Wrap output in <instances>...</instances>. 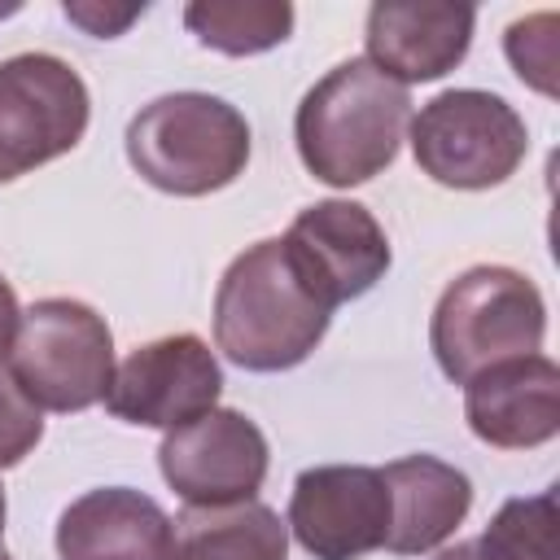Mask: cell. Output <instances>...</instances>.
<instances>
[{"mask_svg":"<svg viewBox=\"0 0 560 560\" xmlns=\"http://www.w3.org/2000/svg\"><path fill=\"white\" fill-rule=\"evenodd\" d=\"M171 516L131 486L79 494L57 516L61 560H166Z\"/></svg>","mask_w":560,"mask_h":560,"instance_id":"obj_14","label":"cell"},{"mask_svg":"<svg viewBox=\"0 0 560 560\" xmlns=\"http://www.w3.org/2000/svg\"><path fill=\"white\" fill-rule=\"evenodd\" d=\"M92 118L79 70L52 52H18L0 61V184L70 153Z\"/></svg>","mask_w":560,"mask_h":560,"instance_id":"obj_7","label":"cell"},{"mask_svg":"<svg viewBox=\"0 0 560 560\" xmlns=\"http://www.w3.org/2000/svg\"><path fill=\"white\" fill-rule=\"evenodd\" d=\"M223 394V368L197 332H171L136 346L105 389L114 420L144 429H179L206 416Z\"/></svg>","mask_w":560,"mask_h":560,"instance_id":"obj_8","label":"cell"},{"mask_svg":"<svg viewBox=\"0 0 560 560\" xmlns=\"http://www.w3.org/2000/svg\"><path fill=\"white\" fill-rule=\"evenodd\" d=\"M332 311L298 276L280 236L236 254L214 289V346L245 372H289L324 341Z\"/></svg>","mask_w":560,"mask_h":560,"instance_id":"obj_2","label":"cell"},{"mask_svg":"<svg viewBox=\"0 0 560 560\" xmlns=\"http://www.w3.org/2000/svg\"><path fill=\"white\" fill-rule=\"evenodd\" d=\"M477 9L442 0H381L368 9V61L394 83H433L451 74L472 44Z\"/></svg>","mask_w":560,"mask_h":560,"instance_id":"obj_12","label":"cell"},{"mask_svg":"<svg viewBox=\"0 0 560 560\" xmlns=\"http://www.w3.org/2000/svg\"><path fill=\"white\" fill-rule=\"evenodd\" d=\"M280 241H284L298 276L311 284V293L328 311L376 289V280H385V271L394 262L389 236L376 223V214L368 206L341 201V197L306 206Z\"/></svg>","mask_w":560,"mask_h":560,"instance_id":"obj_11","label":"cell"},{"mask_svg":"<svg viewBox=\"0 0 560 560\" xmlns=\"http://www.w3.org/2000/svg\"><path fill=\"white\" fill-rule=\"evenodd\" d=\"M4 13H18V4H0V18H4Z\"/></svg>","mask_w":560,"mask_h":560,"instance_id":"obj_24","label":"cell"},{"mask_svg":"<svg viewBox=\"0 0 560 560\" xmlns=\"http://www.w3.org/2000/svg\"><path fill=\"white\" fill-rule=\"evenodd\" d=\"M433 560H560L556 490L508 499L477 538L442 547Z\"/></svg>","mask_w":560,"mask_h":560,"instance_id":"obj_17","label":"cell"},{"mask_svg":"<svg viewBox=\"0 0 560 560\" xmlns=\"http://www.w3.org/2000/svg\"><path fill=\"white\" fill-rule=\"evenodd\" d=\"M289 525L276 508L249 499L228 508H188L171 521L166 560H284Z\"/></svg>","mask_w":560,"mask_h":560,"instance_id":"obj_16","label":"cell"},{"mask_svg":"<svg viewBox=\"0 0 560 560\" xmlns=\"http://www.w3.org/2000/svg\"><path fill=\"white\" fill-rule=\"evenodd\" d=\"M127 162L171 197L228 188L249 162V122L210 92H166L127 122Z\"/></svg>","mask_w":560,"mask_h":560,"instance_id":"obj_3","label":"cell"},{"mask_svg":"<svg viewBox=\"0 0 560 560\" xmlns=\"http://www.w3.org/2000/svg\"><path fill=\"white\" fill-rule=\"evenodd\" d=\"M411 122V92L381 74L368 57L332 66L298 105L293 140L302 166L328 188L376 179L402 144Z\"/></svg>","mask_w":560,"mask_h":560,"instance_id":"obj_1","label":"cell"},{"mask_svg":"<svg viewBox=\"0 0 560 560\" xmlns=\"http://www.w3.org/2000/svg\"><path fill=\"white\" fill-rule=\"evenodd\" d=\"M61 13L74 22V26H83L88 35H96V39H114V35H122L140 13H144V4H101V0H66L61 4Z\"/></svg>","mask_w":560,"mask_h":560,"instance_id":"obj_21","label":"cell"},{"mask_svg":"<svg viewBox=\"0 0 560 560\" xmlns=\"http://www.w3.org/2000/svg\"><path fill=\"white\" fill-rule=\"evenodd\" d=\"M184 26L201 48L223 57H254L293 35V4L284 0H192Z\"/></svg>","mask_w":560,"mask_h":560,"instance_id":"obj_18","label":"cell"},{"mask_svg":"<svg viewBox=\"0 0 560 560\" xmlns=\"http://www.w3.org/2000/svg\"><path fill=\"white\" fill-rule=\"evenodd\" d=\"M44 438V416L39 407L22 394L9 368H0V468L22 464Z\"/></svg>","mask_w":560,"mask_h":560,"instance_id":"obj_20","label":"cell"},{"mask_svg":"<svg viewBox=\"0 0 560 560\" xmlns=\"http://www.w3.org/2000/svg\"><path fill=\"white\" fill-rule=\"evenodd\" d=\"M158 468L188 508L249 503L267 477V438L245 411L210 407L162 438Z\"/></svg>","mask_w":560,"mask_h":560,"instance_id":"obj_9","label":"cell"},{"mask_svg":"<svg viewBox=\"0 0 560 560\" xmlns=\"http://www.w3.org/2000/svg\"><path fill=\"white\" fill-rule=\"evenodd\" d=\"M18 324H22V311H18V293H13V284L0 276V363H4V359H9V350H13Z\"/></svg>","mask_w":560,"mask_h":560,"instance_id":"obj_22","label":"cell"},{"mask_svg":"<svg viewBox=\"0 0 560 560\" xmlns=\"http://www.w3.org/2000/svg\"><path fill=\"white\" fill-rule=\"evenodd\" d=\"M284 525L315 560H363L385 547L389 534V490L381 468L319 464L298 472Z\"/></svg>","mask_w":560,"mask_h":560,"instance_id":"obj_10","label":"cell"},{"mask_svg":"<svg viewBox=\"0 0 560 560\" xmlns=\"http://www.w3.org/2000/svg\"><path fill=\"white\" fill-rule=\"evenodd\" d=\"M503 52L521 83H529L542 96H556V13H534L508 26Z\"/></svg>","mask_w":560,"mask_h":560,"instance_id":"obj_19","label":"cell"},{"mask_svg":"<svg viewBox=\"0 0 560 560\" xmlns=\"http://www.w3.org/2000/svg\"><path fill=\"white\" fill-rule=\"evenodd\" d=\"M0 538H4V490H0Z\"/></svg>","mask_w":560,"mask_h":560,"instance_id":"obj_23","label":"cell"},{"mask_svg":"<svg viewBox=\"0 0 560 560\" xmlns=\"http://www.w3.org/2000/svg\"><path fill=\"white\" fill-rule=\"evenodd\" d=\"M0 560H9V556H4V551H0Z\"/></svg>","mask_w":560,"mask_h":560,"instance_id":"obj_25","label":"cell"},{"mask_svg":"<svg viewBox=\"0 0 560 560\" xmlns=\"http://www.w3.org/2000/svg\"><path fill=\"white\" fill-rule=\"evenodd\" d=\"M464 420L494 451H534L560 433V368L547 354L508 359L464 385Z\"/></svg>","mask_w":560,"mask_h":560,"instance_id":"obj_13","label":"cell"},{"mask_svg":"<svg viewBox=\"0 0 560 560\" xmlns=\"http://www.w3.org/2000/svg\"><path fill=\"white\" fill-rule=\"evenodd\" d=\"M416 166L442 188H499L529 153L525 118L481 88H451L420 105L411 118Z\"/></svg>","mask_w":560,"mask_h":560,"instance_id":"obj_6","label":"cell"},{"mask_svg":"<svg viewBox=\"0 0 560 560\" xmlns=\"http://www.w3.org/2000/svg\"><path fill=\"white\" fill-rule=\"evenodd\" d=\"M9 372L39 411H88L114 381L109 324L79 298H39L22 311Z\"/></svg>","mask_w":560,"mask_h":560,"instance_id":"obj_5","label":"cell"},{"mask_svg":"<svg viewBox=\"0 0 560 560\" xmlns=\"http://www.w3.org/2000/svg\"><path fill=\"white\" fill-rule=\"evenodd\" d=\"M381 477L389 490L385 551L394 556H424L442 547L472 508V481L438 455H402L385 464Z\"/></svg>","mask_w":560,"mask_h":560,"instance_id":"obj_15","label":"cell"},{"mask_svg":"<svg viewBox=\"0 0 560 560\" xmlns=\"http://www.w3.org/2000/svg\"><path fill=\"white\" fill-rule=\"evenodd\" d=\"M547 337V302L525 271L468 267L459 271L429 319V346L446 381L468 385L486 368L538 354Z\"/></svg>","mask_w":560,"mask_h":560,"instance_id":"obj_4","label":"cell"}]
</instances>
